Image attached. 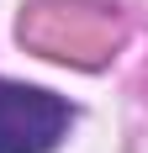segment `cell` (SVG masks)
<instances>
[{"instance_id": "7a4b0ae2", "label": "cell", "mask_w": 148, "mask_h": 153, "mask_svg": "<svg viewBox=\"0 0 148 153\" xmlns=\"http://www.w3.org/2000/svg\"><path fill=\"white\" fill-rule=\"evenodd\" d=\"M69 122H74L69 100L37 90V85L0 79V153H48L69 132Z\"/></svg>"}, {"instance_id": "6da1fadb", "label": "cell", "mask_w": 148, "mask_h": 153, "mask_svg": "<svg viewBox=\"0 0 148 153\" xmlns=\"http://www.w3.org/2000/svg\"><path fill=\"white\" fill-rule=\"evenodd\" d=\"M21 42L37 48L43 58H64L79 69H95L117 53L122 21L106 5H85V0H37L21 16Z\"/></svg>"}]
</instances>
